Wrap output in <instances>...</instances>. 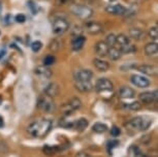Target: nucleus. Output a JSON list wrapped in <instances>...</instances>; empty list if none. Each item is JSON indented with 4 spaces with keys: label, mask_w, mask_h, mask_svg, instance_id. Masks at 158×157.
Instances as JSON below:
<instances>
[{
    "label": "nucleus",
    "mask_w": 158,
    "mask_h": 157,
    "mask_svg": "<svg viewBox=\"0 0 158 157\" xmlns=\"http://www.w3.org/2000/svg\"><path fill=\"white\" fill-rule=\"evenodd\" d=\"M53 126L52 120L50 119H40L34 121L27 127V131L33 138H44L51 131Z\"/></svg>",
    "instance_id": "obj_1"
},
{
    "label": "nucleus",
    "mask_w": 158,
    "mask_h": 157,
    "mask_svg": "<svg viewBox=\"0 0 158 157\" xmlns=\"http://www.w3.org/2000/svg\"><path fill=\"white\" fill-rule=\"evenodd\" d=\"M152 123V119L146 116H139L133 119L129 120L126 123V126L129 129L136 130V131H144V130L148 129Z\"/></svg>",
    "instance_id": "obj_2"
},
{
    "label": "nucleus",
    "mask_w": 158,
    "mask_h": 157,
    "mask_svg": "<svg viewBox=\"0 0 158 157\" xmlns=\"http://www.w3.org/2000/svg\"><path fill=\"white\" fill-rule=\"evenodd\" d=\"M71 13L81 20H88L93 16L94 11L91 7L84 4H74L71 6Z\"/></svg>",
    "instance_id": "obj_3"
},
{
    "label": "nucleus",
    "mask_w": 158,
    "mask_h": 157,
    "mask_svg": "<svg viewBox=\"0 0 158 157\" xmlns=\"http://www.w3.org/2000/svg\"><path fill=\"white\" fill-rule=\"evenodd\" d=\"M37 108L40 111L44 112V113H54L56 111V105L53 98L47 96L41 95L37 100Z\"/></svg>",
    "instance_id": "obj_4"
},
{
    "label": "nucleus",
    "mask_w": 158,
    "mask_h": 157,
    "mask_svg": "<svg viewBox=\"0 0 158 157\" xmlns=\"http://www.w3.org/2000/svg\"><path fill=\"white\" fill-rule=\"evenodd\" d=\"M95 89L99 94H109L112 93L113 89H114V85L113 83L106 78H101L98 79L96 84H95Z\"/></svg>",
    "instance_id": "obj_5"
},
{
    "label": "nucleus",
    "mask_w": 158,
    "mask_h": 157,
    "mask_svg": "<svg viewBox=\"0 0 158 157\" xmlns=\"http://www.w3.org/2000/svg\"><path fill=\"white\" fill-rule=\"evenodd\" d=\"M69 29V23L64 18H56L52 23V30L55 34H63Z\"/></svg>",
    "instance_id": "obj_6"
},
{
    "label": "nucleus",
    "mask_w": 158,
    "mask_h": 157,
    "mask_svg": "<svg viewBox=\"0 0 158 157\" xmlns=\"http://www.w3.org/2000/svg\"><path fill=\"white\" fill-rule=\"evenodd\" d=\"M94 73L90 69H79L73 72V79L76 82H85L90 81L93 78Z\"/></svg>",
    "instance_id": "obj_7"
},
{
    "label": "nucleus",
    "mask_w": 158,
    "mask_h": 157,
    "mask_svg": "<svg viewBox=\"0 0 158 157\" xmlns=\"http://www.w3.org/2000/svg\"><path fill=\"white\" fill-rule=\"evenodd\" d=\"M102 29V25L98 22H94V21H88V22H86L84 24V30L92 35L101 33Z\"/></svg>",
    "instance_id": "obj_8"
},
{
    "label": "nucleus",
    "mask_w": 158,
    "mask_h": 157,
    "mask_svg": "<svg viewBox=\"0 0 158 157\" xmlns=\"http://www.w3.org/2000/svg\"><path fill=\"white\" fill-rule=\"evenodd\" d=\"M139 102L144 103V105H149V103H153L157 100V91H147V92H143L139 95Z\"/></svg>",
    "instance_id": "obj_9"
},
{
    "label": "nucleus",
    "mask_w": 158,
    "mask_h": 157,
    "mask_svg": "<svg viewBox=\"0 0 158 157\" xmlns=\"http://www.w3.org/2000/svg\"><path fill=\"white\" fill-rule=\"evenodd\" d=\"M130 81L138 88H147L150 86V81H149L148 79H146L144 76L132 75L130 78Z\"/></svg>",
    "instance_id": "obj_10"
},
{
    "label": "nucleus",
    "mask_w": 158,
    "mask_h": 157,
    "mask_svg": "<svg viewBox=\"0 0 158 157\" xmlns=\"http://www.w3.org/2000/svg\"><path fill=\"white\" fill-rule=\"evenodd\" d=\"M34 73L35 76H37L38 78L41 80H48L52 76L53 72L50 68H48L47 66H37L36 68L34 69Z\"/></svg>",
    "instance_id": "obj_11"
},
{
    "label": "nucleus",
    "mask_w": 158,
    "mask_h": 157,
    "mask_svg": "<svg viewBox=\"0 0 158 157\" xmlns=\"http://www.w3.org/2000/svg\"><path fill=\"white\" fill-rule=\"evenodd\" d=\"M59 91H60V89H59L58 84H56V83H50L44 88V95L49 96L51 98H54V97H56L59 94Z\"/></svg>",
    "instance_id": "obj_12"
},
{
    "label": "nucleus",
    "mask_w": 158,
    "mask_h": 157,
    "mask_svg": "<svg viewBox=\"0 0 158 157\" xmlns=\"http://www.w3.org/2000/svg\"><path fill=\"white\" fill-rule=\"evenodd\" d=\"M126 10H127L126 7H124L123 5H121V4L110 5V6L106 7V13L111 14H115V16H122V14H125Z\"/></svg>",
    "instance_id": "obj_13"
},
{
    "label": "nucleus",
    "mask_w": 158,
    "mask_h": 157,
    "mask_svg": "<svg viewBox=\"0 0 158 157\" xmlns=\"http://www.w3.org/2000/svg\"><path fill=\"white\" fill-rule=\"evenodd\" d=\"M85 43H86L85 36H83V35H76L73 38V41H71V48H73V51H80V50L83 49Z\"/></svg>",
    "instance_id": "obj_14"
},
{
    "label": "nucleus",
    "mask_w": 158,
    "mask_h": 157,
    "mask_svg": "<svg viewBox=\"0 0 158 157\" xmlns=\"http://www.w3.org/2000/svg\"><path fill=\"white\" fill-rule=\"evenodd\" d=\"M136 69L139 70V72L144 73V75L147 76H155L157 72V68L153 65H148V64H142L136 66Z\"/></svg>",
    "instance_id": "obj_15"
},
{
    "label": "nucleus",
    "mask_w": 158,
    "mask_h": 157,
    "mask_svg": "<svg viewBox=\"0 0 158 157\" xmlns=\"http://www.w3.org/2000/svg\"><path fill=\"white\" fill-rule=\"evenodd\" d=\"M110 47L106 43V41H98V43L95 44V52L98 56L100 57H106L108 56V52H109Z\"/></svg>",
    "instance_id": "obj_16"
},
{
    "label": "nucleus",
    "mask_w": 158,
    "mask_h": 157,
    "mask_svg": "<svg viewBox=\"0 0 158 157\" xmlns=\"http://www.w3.org/2000/svg\"><path fill=\"white\" fill-rule=\"evenodd\" d=\"M130 39H129V37L126 36L125 34H119L116 36V44H115V47H117V48L120 50L125 48V47H127L128 44H130Z\"/></svg>",
    "instance_id": "obj_17"
},
{
    "label": "nucleus",
    "mask_w": 158,
    "mask_h": 157,
    "mask_svg": "<svg viewBox=\"0 0 158 157\" xmlns=\"http://www.w3.org/2000/svg\"><path fill=\"white\" fill-rule=\"evenodd\" d=\"M93 64H94L95 68H96L98 72H108V70L110 69V64L106 61L102 60V59L95 58L93 60Z\"/></svg>",
    "instance_id": "obj_18"
},
{
    "label": "nucleus",
    "mask_w": 158,
    "mask_h": 157,
    "mask_svg": "<svg viewBox=\"0 0 158 157\" xmlns=\"http://www.w3.org/2000/svg\"><path fill=\"white\" fill-rule=\"evenodd\" d=\"M119 96L123 99H130L133 98L135 96V92L133 89H131L130 87H122L120 90H119Z\"/></svg>",
    "instance_id": "obj_19"
},
{
    "label": "nucleus",
    "mask_w": 158,
    "mask_h": 157,
    "mask_svg": "<svg viewBox=\"0 0 158 157\" xmlns=\"http://www.w3.org/2000/svg\"><path fill=\"white\" fill-rule=\"evenodd\" d=\"M76 89L77 90H79L80 92H89V91H91L92 89H93V85L91 84L90 81H85V82H76Z\"/></svg>",
    "instance_id": "obj_20"
},
{
    "label": "nucleus",
    "mask_w": 158,
    "mask_h": 157,
    "mask_svg": "<svg viewBox=\"0 0 158 157\" xmlns=\"http://www.w3.org/2000/svg\"><path fill=\"white\" fill-rule=\"evenodd\" d=\"M145 54L147 56H154L158 53V44L156 41H152L145 46Z\"/></svg>",
    "instance_id": "obj_21"
},
{
    "label": "nucleus",
    "mask_w": 158,
    "mask_h": 157,
    "mask_svg": "<svg viewBox=\"0 0 158 157\" xmlns=\"http://www.w3.org/2000/svg\"><path fill=\"white\" fill-rule=\"evenodd\" d=\"M88 125H89V122L86 118H80V119H77L76 122H73V127L76 130H77V131L82 132L87 128Z\"/></svg>",
    "instance_id": "obj_22"
},
{
    "label": "nucleus",
    "mask_w": 158,
    "mask_h": 157,
    "mask_svg": "<svg viewBox=\"0 0 158 157\" xmlns=\"http://www.w3.org/2000/svg\"><path fill=\"white\" fill-rule=\"evenodd\" d=\"M129 36L135 40H142L145 38V32L143 31L142 29L132 28L129 30Z\"/></svg>",
    "instance_id": "obj_23"
},
{
    "label": "nucleus",
    "mask_w": 158,
    "mask_h": 157,
    "mask_svg": "<svg viewBox=\"0 0 158 157\" xmlns=\"http://www.w3.org/2000/svg\"><path fill=\"white\" fill-rule=\"evenodd\" d=\"M108 56L110 57L111 60H119V59L121 58L122 56V53L121 51L119 50L117 47H111V48L109 49V52H108Z\"/></svg>",
    "instance_id": "obj_24"
},
{
    "label": "nucleus",
    "mask_w": 158,
    "mask_h": 157,
    "mask_svg": "<svg viewBox=\"0 0 158 157\" xmlns=\"http://www.w3.org/2000/svg\"><path fill=\"white\" fill-rule=\"evenodd\" d=\"M128 156L129 157H144V154L142 153V151L139 150V147L136 146H131L128 150Z\"/></svg>",
    "instance_id": "obj_25"
},
{
    "label": "nucleus",
    "mask_w": 158,
    "mask_h": 157,
    "mask_svg": "<svg viewBox=\"0 0 158 157\" xmlns=\"http://www.w3.org/2000/svg\"><path fill=\"white\" fill-rule=\"evenodd\" d=\"M92 130L96 133H104L108 130V126L106 125L104 123H100V122H97L95 123L93 126H92Z\"/></svg>",
    "instance_id": "obj_26"
},
{
    "label": "nucleus",
    "mask_w": 158,
    "mask_h": 157,
    "mask_svg": "<svg viewBox=\"0 0 158 157\" xmlns=\"http://www.w3.org/2000/svg\"><path fill=\"white\" fill-rule=\"evenodd\" d=\"M61 47H62V41L60 39H58V38H55V39L51 41L49 48L52 52H57L61 49Z\"/></svg>",
    "instance_id": "obj_27"
},
{
    "label": "nucleus",
    "mask_w": 158,
    "mask_h": 157,
    "mask_svg": "<svg viewBox=\"0 0 158 157\" xmlns=\"http://www.w3.org/2000/svg\"><path fill=\"white\" fill-rule=\"evenodd\" d=\"M58 151H59V148L58 147H52V146H49V145L44 146V149H43V152L46 154V155H48V156L55 155V154L57 153Z\"/></svg>",
    "instance_id": "obj_28"
},
{
    "label": "nucleus",
    "mask_w": 158,
    "mask_h": 157,
    "mask_svg": "<svg viewBox=\"0 0 158 157\" xmlns=\"http://www.w3.org/2000/svg\"><path fill=\"white\" fill-rule=\"evenodd\" d=\"M67 103L71 106V108L73 109V111H77V109H81V106H82L81 99L77 98V97H73V98H71Z\"/></svg>",
    "instance_id": "obj_29"
},
{
    "label": "nucleus",
    "mask_w": 158,
    "mask_h": 157,
    "mask_svg": "<svg viewBox=\"0 0 158 157\" xmlns=\"http://www.w3.org/2000/svg\"><path fill=\"white\" fill-rule=\"evenodd\" d=\"M124 108L126 109H129V111H139V109H142V103L139 101H133L130 103H125Z\"/></svg>",
    "instance_id": "obj_30"
},
{
    "label": "nucleus",
    "mask_w": 158,
    "mask_h": 157,
    "mask_svg": "<svg viewBox=\"0 0 158 157\" xmlns=\"http://www.w3.org/2000/svg\"><path fill=\"white\" fill-rule=\"evenodd\" d=\"M148 36L151 38V39H153L156 41L157 38H158V28L157 26H154V27L150 28V30L148 32Z\"/></svg>",
    "instance_id": "obj_31"
},
{
    "label": "nucleus",
    "mask_w": 158,
    "mask_h": 157,
    "mask_svg": "<svg viewBox=\"0 0 158 157\" xmlns=\"http://www.w3.org/2000/svg\"><path fill=\"white\" fill-rule=\"evenodd\" d=\"M104 41H106V43L108 44L110 48H111V47H115V44H116V35L113 34V33L109 34Z\"/></svg>",
    "instance_id": "obj_32"
},
{
    "label": "nucleus",
    "mask_w": 158,
    "mask_h": 157,
    "mask_svg": "<svg viewBox=\"0 0 158 157\" xmlns=\"http://www.w3.org/2000/svg\"><path fill=\"white\" fill-rule=\"evenodd\" d=\"M136 51V48L135 46H133L132 43L128 44L127 47H125L121 50V53L122 54H131V53H135Z\"/></svg>",
    "instance_id": "obj_33"
},
{
    "label": "nucleus",
    "mask_w": 158,
    "mask_h": 157,
    "mask_svg": "<svg viewBox=\"0 0 158 157\" xmlns=\"http://www.w3.org/2000/svg\"><path fill=\"white\" fill-rule=\"evenodd\" d=\"M55 61H56V59H55L54 56H53V55H48L44 59V66H50V65L54 64Z\"/></svg>",
    "instance_id": "obj_34"
},
{
    "label": "nucleus",
    "mask_w": 158,
    "mask_h": 157,
    "mask_svg": "<svg viewBox=\"0 0 158 157\" xmlns=\"http://www.w3.org/2000/svg\"><path fill=\"white\" fill-rule=\"evenodd\" d=\"M41 48H43V43H41V41H40V40L33 41V43H31V49L34 53L38 52Z\"/></svg>",
    "instance_id": "obj_35"
},
{
    "label": "nucleus",
    "mask_w": 158,
    "mask_h": 157,
    "mask_svg": "<svg viewBox=\"0 0 158 157\" xmlns=\"http://www.w3.org/2000/svg\"><path fill=\"white\" fill-rule=\"evenodd\" d=\"M27 6L29 7V10H31V13L33 14H37V6L36 4L34 3V1H32V0H29L27 2Z\"/></svg>",
    "instance_id": "obj_36"
},
{
    "label": "nucleus",
    "mask_w": 158,
    "mask_h": 157,
    "mask_svg": "<svg viewBox=\"0 0 158 157\" xmlns=\"http://www.w3.org/2000/svg\"><path fill=\"white\" fill-rule=\"evenodd\" d=\"M120 133H121V130L119 127L117 126H113L112 128H111V134H112V137H115V138H117L120 135Z\"/></svg>",
    "instance_id": "obj_37"
},
{
    "label": "nucleus",
    "mask_w": 158,
    "mask_h": 157,
    "mask_svg": "<svg viewBox=\"0 0 158 157\" xmlns=\"http://www.w3.org/2000/svg\"><path fill=\"white\" fill-rule=\"evenodd\" d=\"M15 19H16V22L17 23H21V24H23V23L26 22V16H25V14H17Z\"/></svg>",
    "instance_id": "obj_38"
},
{
    "label": "nucleus",
    "mask_w": 158,
    "mask_h": 157,
    "mask_svg": "<svg viewBox=\"0 0 158 157\" xmlns=\"http://www.w3.org/2000/svg\"><path fill=\"white\" fill-rule=\"evenodd\" d=\"M73 122H69V121H66V120L60 121V126L64 127V128H70V127H73Z\"/></svg>",
    "instance_id": "obj_39"
},
{
    "label": "nucleus",
    "mask_w": 158,
    "mask_h": 157,
    "mask_svg": "<svg viewBox=\"0 0 158 157\" xmlns=\"http://www.w3.org/2000/svg\"><path fill=\"white\" fill-rule=\"evenodd\" d=\"M117 145H119V142L118 141H111V142H109V144H108V148L110 149V148H114V147H117Z\"/></svg>",
    "instance_id": "obj_40"
},
{
    "label": "nucleus",
    "mask_w": 158,
    "mask_h": 157,
    "mask_svg": "<svg viewBox=\"0 0 158 157\" xmlns=\"http://www.w3.org/2000/svg\"><path fill=\"white\" fill-rule=\"evenodd\" d=\"M70 0H55V2H56V4L57 5H64V4H66V3H68Z\"/></svg>",
    "instance_id": "obj_41"
},
{
    "label": "nucleus",
    "mask_w": 158,
    "mask_h": 157,
    "mask_svg": "<svg viewBox=\"0 0 158 157\" xmlns=\"http://www.w3.org/2000/svg\"><path fill=\"white\" fill-rule=\"evenodd\" d=\"M76 157H92L90 154L86 153V152H79L76 155Z\"/></svg>",
    "instance_id": "obj_42"
},
{
    "label": "nucleus",
    "mask_w": 158,
    "mask_h": 157,
    "mask_svg": "<svg viewBox=\"0 0 158 157\" xmlns=\"http://www.w3.org/2000/svg\"><path fill=\"white\" fill-rule=\"evenodd\" d=\"M5 54H6V51H5V49H1V51H0V60H1V59L4 57Z\"/></svg>",
    "instance_id": "obj_43"
},
{
    "label": "nucleus",
    "mask_w": 158,
    "mask_h": 157,
    "mask_svg": "<svg viewBox=\"0 0 158 157\" xmlns=\"http://www.w3.org/2000/svg\"><path fill=\"white\" fill-rule=\"evenodd\" d=\"M4 126V121H3V118L0 116V128H2V127Z\"/></svg>",
    "instance_id": "obj_44"
},
{
    "label": "nucleus",
    "mask_w": 158,
    "mask_h": 157,
    "mask_svg": "<svg viewBox=\"0 0 158 157\" xmlns=\"http://www.w3.org/2000/svg\"><path fill=\"white\" fill-rule=\"evenodd\" d=\"M76 1H77V4H83L82 2H84L85 0H76Z\"/></svg>",
    "instance_id": "obj_45"
},
{
    "label": "nucleus",
    "mask_w": 158,
    "mask_h": 157,
    "mask_svg": "<svg viewBox=\"0 0 158 157\" xmlns=\"http://www.w3.org/2000/svg\"><path fill=\"white\" fill-rule=\"evenodd\" d=\"M1 102H2V99H1V97H0V105H1Z\"/></svg>",
    "instance_id": "obj_46"
},
{
    "label": "nucleus",
    "mask_w": 158,
    "mask_h": 157,
    "mask_svg": "<svg viewBox=\"0 0 158 157\" xmlns=\"http://www.w3.org/2000/svg\"><path fill=\"white\" fill-rule=\"evenodd\" d=\"M110 1H116V0H110Z\"/></svg>",
    "instance_id": "obj_47"
},
{
    "label": "nucleus",
    "mask_w": 158,
    "mask_h": 157,
    "mask_svg": "<svg viewBox=\"0 0 158 157\" xmlns=\"http://www.w3.org/2000/svg\"><path fill=\"white\" fill-rule=\"evenodd\" d=\"M90 1H94V0H90Z\"/></svg>",
    "instance_id": "obj_48"
},
{
    "label": "nucleus",
    "mask_w": 158,
    "mask_h": 157,
    "mask_svg": "<svg viewBox=\"0 0 158 157\" xmlns=\"http://www.w3.org/2000/svg\"><path fill=\"white\" fill-rule=\"evenodd\" d=\"M0 33H1V32H0Z\"/></svg>",
    "instance_id": "obj_49"
}]
</instances>
